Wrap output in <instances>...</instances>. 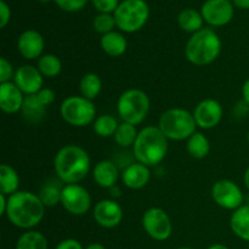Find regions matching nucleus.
<instances>
[{"label":"nucleus","instance_id":"nucleus-1","mask_svg":"<svg viewBox=\"0 0 249 249\" xmlns=\"http://www.w3.org/2000/svg\"><path fill=\"white\" fill-rule=\"evenodd\" d=\"M45 208L39 195L29 191H17L9 196L5 216L14 226L28 231L41 223Z\"/></svg>","mask_w":249,"mask_h":249},{"label":"nucleus","instance_id":"nucleus-2","mask_svg":"<svg viewBox=\"0 0 249 249\" xmlns=\"http://www.w3.org/2000/svg\"><path fill=\"white\" fill-rule=\"evenodd\" d=\"M90 157L78 145H66L53 158V169L58 179L66 185L79 184L90 172Z\"/></svg>","mask_w":249,"mask_h":249},{"label":"nucleus","instance_id":"nucleus-3","mask_svg":"<svg viewBox=\"0 0 249 249\" xmlns=\"http://www.w3.org/2000/svg\"><path fill=\"white\" fill-rule=\"evenodd\" d=\"M168 139L156 125L145 126L139 131L133 153L136 162L150 167L163 162L168 153Z\"/></svg>","mask_w":249,"mask_h":249},{"label":"nucleus","instance_id":"nucleus-4","mask_svg":"<svg viewBox=\"0 0 249 249\" xmlns=\"http://www.w3.org/2000/svg\"><path fill=\"white\" fill-rule=\"evenodd\" d=\"M221 39L212 28H202L192 34L185 46L187 61L195 66H207L213 63L221 53Z\"/></svg>","mask_w":249,"mask_h":249},{"label":"nucleus","instance_id":"nucleus-5","mask_svg":"<svg viewBox=\"0 0 249 249\" xmlns=\"http://www.w3.org/2000/svg\"><path fill=\"white\" fill-rule=\"evenodd\" d=\"M157 126L168 140L184 141L196 133L197 124L194 113L185 108L175 107L160 114Z\"/></svg>","mask_w":249,"mask_h":249},{"label":"nucleus","instance_id":"nucleus-6","mask_svg":"<svg viewBox=\"0 0 249 249\" xmlns=\"http://www.w3.org/2000/svg\"><path fill=\"white\" fill-rule=\"evenodd\" d=\"M151 108L150 97L141 89H128L117 100V112L125 123L139 125L148 116Z\"/></svg>","mask_w":249,"mask_h":249},{"label":"nucleus","instance_id":"nucleus-7","mask_svg":"<svg viewBox=\"0 0 249 249\" xmlns=\"http://www.w3.org/2000/svg\"><path fill=\"white\" fill-rule=\"evenodd\" d=\"M116 24L122 32L140 31L150 16V7L145 0H123L113 12Z\"/></svg>","mask_w":249,"mask_h":249},{"label":"nucleus","instance_id":"nucleus-8","mask_svg":"<svg viewBox=\"0 0 249 249\" xmlns=\"http://www.w3.org/2000/svg\"><path fill=\"white\" fill-rule=\"evenodd\" d=\"M60 113L63 121L75 128H84L96 119L94 102L83 96H70L62 101Z\"/></svg>","mask_w":249,"mask_h":249},{"label":"nucleus","instance_id":"nucleus-9","mask_svg":"<svg viewBox=\"0 0 249 249\" xmlns=\"http://www.w3.org/2000/svg\"><path fill=\"white\" fill-rule=\"evenodd\" d=\"M142 229L152 240L163 242L173 233V224L167 212L158 207L148 208L141 219Z\"/></svg>","mask_w":249,"mask_h":249},{"label":"nucleus","instance_id":"nucleus-10","mask_svg":"<svg viewBox=\"0 0 249 249\" xmlns=\"http://www.w3.org/2000/svg\"><path fill=\"white\" fill-rule=\"evenodd\" d=\"M212 198L226 211L235 212L245 204V194L241 187L229 179L218 180L212 186Z\"/></svg>","mask_w":249,"mask_h":249},{"label":"nucleus","instance_id":"nucleus-11","mask_svg":"<svg viewBox=\"0 0 249 249\" xmlns=\"http://www.w3.org/2000/svg\"><path fill=\"white\" fill-rule=\"evenodd\" d=\"M61 204L72 215L82 216L91 208V196L82 185L68 184L62 187Z\"/></svg>","mask_w":249,"mask_h":249},{"label":"nucleus","instance_id":"nucleus-12","mask_svg":"<svg viewBox=\"0 0 249 249\" xmlns=\"http://www.w3.org/2000/svg\"><path fill=\"white\" fill-rule=\"evenodd\" d=\"M201 14L204 22L213 27H221L230 23L235 11L230 0H207L202 5Z\"/></svg>","mask_w":249,"mask_h":249},{"label":"nucleus","instance_id":"nucleus-13","mask_svg":"<svg viewBox=\"0 0 249 249\" xmlns=\"http://www.w3.org/2000/svg\"><path fill=\"white\" fill-rule=\"evenodd\" d=\"M224 109L220 102L214 99H204L195 107L194 117L197 126L208 130L218 125L223 119Z\"/></svg>","mask_w":249,"mask_h":249},{"label":"nucleus","instance_id":"nucleus-14","mask_svg":"<svg viewBox=\"0 0 249 249\" xmlns=\"http://www.w3.org/2000/svg\"><path fill=\"white\" fill-rule=\"evenodd\" d=\"M95 223L104 229L117 228L123 220V209L113 199H101L92 211Z\"/></svg>","mask_w":249,"mask_h":249},{"label":"nucleus","instance_id":"nucleus-15","mask_svg":"<svg viewBox=\"0 0 249 249\" xmlns=\"http://www.w3.org/2000/svg\"><path fill=\"white\" fill-rule=\"evenodd\" d=\"M14 83L26 96L36 95L43 89L44 77L39 72L38 67L23 65L15 71Z\"/></svg>","mask_w":249,"mask_h":249},{"label":"nucleus","instance_id":"nucleus-16","mask_svg":"<svg viewBox=\"0 0 249 249\" xmlns=\"http://www.w3.org/2000/svg\"><path fill=\"white\" fill-rule=\"evenodd\" d=\"M45 41L43 36L38 31L27 29L22 32L21 36L17 39V49L22 57L26 60H36L43 56Z\"/></svg>","mask_w":249,"mask_h":249},{"label":"nucleus","instance_id":"nucleus-17","mask_svg":"<svg viewBox=\"0 0 249 249\" xmlns=\"http://www.w3.org/2000/svg\"><path fill=\"white\" fill-rule=\"evenodd\" d=\"M24 94L14 82L0 84V108L6 114H15L22 109Z\"/></svg>","mask_w":249,"mask_h":249},{"label":"nucleus","instance_id":"nucleus-18","mask_svg":"<svg viewBox=\"0 0 249 249\" xmlns=\"http://www.w3.org/2000/svg\"><path fill=\"white\" fill-rule=\"evenodd\" d=\"M150 179V168L139 162L129 164L122 173V181L130 190L143 189L148 184Z\"/></svg>","mask_w":249,"mask_h":249},{"label":"nucleus","instance_id":"nucleus-19","mask_svg":"<svg viewBox=\"0 0 249 249\" xmlns=\"http://www.w3.org/2000/svg\"><path fill=\"white\" fill-rule=\"evenodd\" d=\"M119 178V170L112 160H100L92 170V179L95 184L102 189H112L116 186Z\"/></svg>","mask_w":249,"mask_h":249},{"label":"nucleus","instance_id":"nucleus-20","mask_svg":"<svg viewBox=\"0 0 249 249\" xmlns=\"http://www.w3.org/2000/svg\"><path fill=\"white\" fill-rule=\"evenodd\" d=\"M46 109H48V107H45L39 101L36 95H28V96L24 97L21 113L27 123L36 125V124L41 123L44 121L46 116Z\"/></svg>","mask_w":249,"mask_h":249},{"label":"nucleus","instance_id":"nucleus-21","mask_svg":"<svg viewBox=\"0 0 249 249\" xmlns=\"http://www.w3.org/2000/svg\"><path fill=\"white\" fill-rule=\"evenodd\" d=\"M100 45L105 53L112 56V57H119L125 53L126 49H128V41L123 34L113 31L101 36Z\"/></svg>","mask_w":249,"mask_h":249},{"label":"nucleus","instance_id":"nucleus-22","mask_svg":"<svg viewBox=\"0 0 249 249\" xmlns=\"http://www.w3.org/2000/svg\"><path fill=\"white\" fill-rule=\"evenodd\" d=\"M230 229L236 237L249 242V204H243L231 214Z\"/></svg>","mask_w":249,"mask_h":249},{"label":"nucleus","instance_id":"nucleus-23","mask_svg":"<svg viewBox=\"0 0 249 249\" xmlns=\"http://www.w3.org/2000/svg\"><path fill=\"white\" fill-rule=\"evenodd\" d=\"M19 187V177L16 170L9 164L0 165V194L6 196L16 194Z\"/></svg>","mask_w":249,"mask_h":249},{"label":"nucleus","instance_id":"nucleus-24","mask_svg":"<svg viewBox=\"0 0 249 249\" xmlns=\"http://www.w3.org/2000/svg\"><path fill=\"white\" fill-rule=\"evenodd\" d=\"M204 18L201 12L195 9H185L178 16V23L182 31L187 33H196L203 28Z\"/></svg>","mask_w":249,"mask_h":249},{"label":"nucleus","instance_id":"nucleus-25","mask_svg":"<svg viewBox=\"0 0 249 249\" xmlns=\"http://www.w3.org/2000/svg\"><path fill=\"white\" fill-rule=\"evenodd\" d=\"M186 141L187 152L195 160H203L211 152V142L204 134L196 131Z\"/></svg>","mask_w":249,"mask_h":249},{"label":"nucleus","instance_id":"nucleus-26","mask_svg":"<svg viewBox=\"0 0 249 249\" xmlns=\"http://www.w3.org/2000/svg\"><path fill=\"white\" fill-rule=\"evenodd\" d=\"M15 249H49L48 238L39 231L28 230L19 236Z\"/></svg>","mask_w":249,"mask_h":249},{"label":"nucleus","instance_id":"nucleus-27","mask_svg":"<svg viewBox=\"0 0 249 249\" xmlns=\"http://www.w3.org/2000/svg\"><path fill=\"white\" fill-rule=\"evenodd\" d=\"M79 90L80 96L92 101V100H95L99 96L102 90L101 78L96 73H87L80 79Z\"/></svg>","mask_w":249,"mask_h":249},{"label":"nucleus","instance_id":"nucleus-28","mask_svg":"<svg viewBox=\"0 0 249 249\" xmlns=\"http://www.w3.org/2000/svg\"><path fill=\"white\" fill-rule=\"evenodd\" d=\"M119 124L121 123H118L116 117L111 114H101L96 117L94 121L92 129H94V133L100 138H111V136H114Z\"/></svg>","mask_w":249,"mask_h":249},{"label":"nucleus","instance_id":"nucleus-29","mask_svg":"<svg viewBox=\"0 0 249 249\" xmlns=\"http://www.w3.org/2000/svg\"><path fill=\"white\" fill-rule=\"evenodd\" d=\"M36 67H38L39 72L43 74V77L55 78L62 71V62L53 53H45L38 58Z\"/></svg>","mask_w":249,"mask_h":249},{"label":"nucleus","instance_id":"nucleus-30","mask_svg":"<svg viewBox=\"0 0 249 249\" xmlns=\"http://www.w3.org/2000/svg\"><path fill=\"white\" fill-rule=\"evenodd\" d=\"M138 135L139 131L136 129V125L122 122L117 129L116 134H114L113 139L117 145L121 146V147H133Z\"/></svg>","mask_w":249,"mask_h":249},{"label":"nucleus","instance_id":"nucleus-31","mask_svg":"<svg viewBox=\"0 0 249 249\" xmlns=\"http://www.w3.org/2000/svg\"><path fill=\"white\" fill-rule=\"evenodd\" d=\"M61 194L62 189L60 190L53 184H46L39 192V197L45 207H55L61 203Z\"/></svg>","mask_w":249,"mask_h":249},{"label":"nucleus","instance_id":"nucleus-32","mask_svg":"<svg viewBox=\"0 0 249 249\" xmlns=\"http://www.w3.org/2000/svg\"><path fill=\"white\" fill-rule=\"evenodd\" d=\"M92 27H94L95 32L105 36V34L113 32L114 27H117L116 19L111 14H99L97 16H95L94 21H92Z\"/></svg>","mask_w":249,"mask_h":249},{"label":"nucleus","instance_id":"nucleus-33","mask_svg":"<svg viewBox=\"0 0 249 249\" xmlns=\"http://www.w3.org/2000/svg\"><path fill=\"white\" fill-rule=\"evenodd\" d=\"M60 9L67 12H77L84 9L88 0H53Z\"/></svg>","mask_w":249,"mask_h":249},{"label":"nucleus","instance_id":"nucleus-34","mask_svg":"<svg viewBox=\"0 0 249 249\" xmlns=\"http://www.w3.org/2000/svg\"><path fill=\"white\" fill-rule=\"evenodd\" d=\"M91 1L100 14H112L121 4L119 0H91Z\"/></svg>","mask_w":249,"mask_h":249},{"label":"nucleus","instance_id":"nucleus-35","mask_svg":"<svg viewBox=\"0 0 249 249\" xmlns=\"http://www.w3.org/2000/svg\"><path fill=\"white\" fill-rule=\"evenodd\" d=\"M14 75L15 71L10 61H7L5 57L0 58V84L1 83L11 82Z\"/></svg>","mask_w":249,"mask_h":249},{"label":"nucleus","instance_id":"nucleus-36","mask_svg":"<svg viewBox=\"0 0 249 249\" xmlns=\"http://www.w3.org/2000/svg\"><path fill=\"white\" fill-rule=\"evenodd\" d=\"M36 95V97H38L39 101H40L45 107H49L50 105H53L56 97L55 92H53V90L50 89V88H43V89Z\"/></svg>","mask_w":249,"mask_h":249},{"label":"nucleus","instance_id":"nucleus-37","mask_svg":"<svg viewBox=\"0 0 249 249\" xmlns=\"http://www.w3.org/2000/svg\"><path fill=\"white\" fill-rule=\"evenodd\" d=\"M10 18H11V10L9 5L4 0H1L0 1V28H5L10 22Z\"/></svg>","mask_w":249,"mask_h":249},{"label":"nucleus","instance_id":"nucleus-38","mask_svg":"<svg viewBox=\"0 0 249 249\" xmlns=\"http://www.w3.org/2000/svg\"><path fill=\"white\" fill-rule=\"evenodd\" d=\"M55 249H84V247L75 238H66V240L61 241Z\"/></svg>","mask_w":249,"mask_h":249},{"label":"nucleus","instance_id":"nucleus-39","mask_svg":"<svg viewBox=\"0 0 249 249\" xmlns=\"http://www.w3.org/2000/svg\"><path fill=\"white\" fill-rule=\"evenodd\" d=\"M7 202H9V196L0 194V215L1 216H5V214H6Z\"/></svg>","mask_w":249,"mask_h":249},{"label":"nucleus","instance_id":"nucleus-40","mask_svg":"<svg viewBox=\"0 0 249 249\" xmlns=\"http://www.w3.org/2000/svg\"><path fill=\"white\" fill-rule=\"evenodd\" d=\"M242 97H243V101L245 104L249 106V78L243 83V87H242Z\"/></svg>","mask_w":249,"mask_h":249},{"label":"nucleus","instance_id":"nucleus-41","mask_svg":"<svg viewBox=\"0 0 249 249\" xmlns=\"http://www.w3.org/2000/svg\"><path fill=\"white\" fill-rule=\"evenodd\" d=\"M233 5L237 6L238 9L248 10L249 9V0H232Z\"/></svg>","mask_w":249,"mask_h":249},{"label":"nucleus","instance_id":"nucleus-42","mask_svg":"<svg viewBox=\"0 0 249 249\" xmlns=\"http://www.w3.org/2000/svg\"><path fill=\"white\" fill-rule=\"evenodd\" d=\"M84 249H107V248L105 247L104 245H101V243L95 242V243H90V245L87 246Z\"/></svg>","mask_w":249,"mask_h":249},{"label":"nucleus","instance_id":"nucleus-43","mask_svg":"<svg viewBox=\"0 0 249 249\" xmlns=\"http://www.w3.org/2000/svg\"><path fill=\"white\" fill-rule=\"evenodd\" d=\"M243 182H245V186L246 189L249 191V167L246 169L245 175H243Z\"/></svg>","mask_w":249,"mask_h":249},{"label":"nucleus","instance_id":"nucleus-44","mask_svg":"<svg viewBox=\"0 0 249 249\" xmlns=\"http://www.w3.org/2000/svg\"><path fill=\"white\" fill-rule=\"evenodd\" d=\"M207 249H229V247H226L225 245H221V243H215V245L209 246Z\"/></svg>","mask_w":249,"mask_h":249},{"label":"nucleus","instance_id":"nucleus-45","mask_svg":"<svg viewBox=\"0 0 249 249\" xmlns=\"http://www.w3.org/2000/svg\"><path fill=\"white\" fill-rule=\"evenodd\" d=\"M175 249H194L191 247H179V248H175Z\"/></svg>","mask_w":249,"mask_h":249},{"label":"nucleus","instance_id":"nucleus-46","mask_svg":"<svg viewBox=\"0 0 249 249\" xmlns=\"http://www.w3.org/2000/svg\"><path fill=\"white\" fill-rule=\"evenodd\" d=\"M40 1H41V2H48L49 0H40Z\"/></svg>","mask_w":249,"mask_h":249},{"label":"nucleus","instance_id":"nucleus-47","mask_svg":"<svg viewBox=\"0 0 249 249\" xmlns=\"http://www.w3.org/2000/svg\"><path fill=\"white\" fill-rule=\"evenodd\" d=\"M247 140H248V143H249V131H248V134H247Z\"/></svg>","mask_w":249,"mask_h":249}]
</instances>
